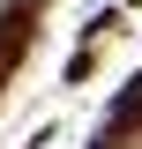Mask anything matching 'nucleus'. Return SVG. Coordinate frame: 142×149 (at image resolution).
<instances>
[{
  "instance_id": "obj_1",
  "label": "nucleus",
  "mask_w": 142,
  "mask_h": 149,
  "mask_svg": "<svg viewBox=\"0 0 142 149\" xmlns=\"http://www.w3.org/2000/svg\"><path fill=\"white\" fill-rule=\"evenodd\" d=\"M0 8H8V0H0Z\"/></svg>"
}]
</instances>
